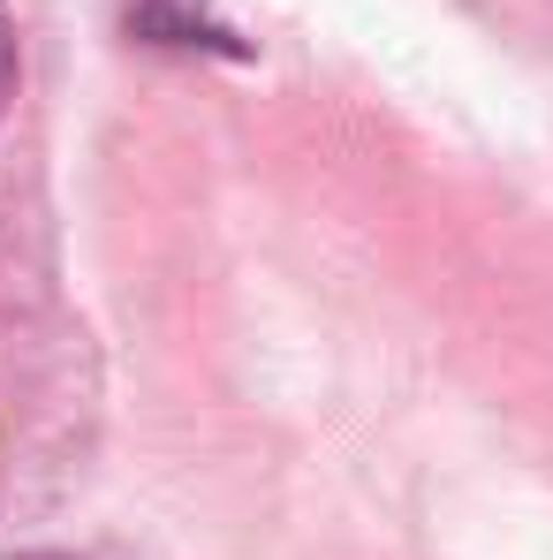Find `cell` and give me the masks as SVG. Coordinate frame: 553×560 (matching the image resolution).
I'll return each mask as SVG.
<instances>
[{
	"mask_svg": "<svg viewBox=\"0 0 553 560\" xmlns=\"http://www.w3.org/2000/svg\"><path fill=\"white\" fill-rule=\"evenodd\" d=\"M15 98V31H8V8H0V106Z\"/></svg>",
	"mask_w": 553,
	"mask_h": 560,
	"instance_id": "6da1fadb",
	"label": "cell"
},
{
	"mask_svg": "<svg viewBox=\"0 0 553 560\" xmlns=\"http://www.w3.org/2000/svg\"><path fill=\"white\" fill-rule=\"evenodd\" d=\"M23 560H69V553H23Z\"/></svg>",
	"mask_w": 553,
	"mask_h": 560,
	"instance_id": "7a4b0ae2",
	"label": "cell"
}]
</instances>
